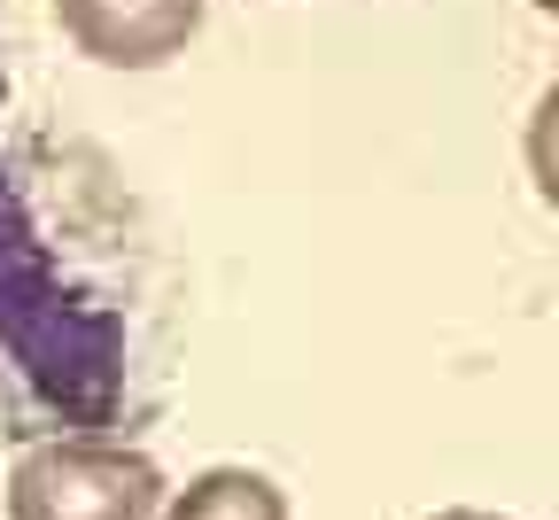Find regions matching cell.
Masks as SVG:
<instances>
[{"mask_svg": "<svg viewBox=\"0 0 559 520\" xmlns=\"http://www.w3.org/2000/svg\"><path fill=\"white\" fill-rule=\"evenodd\" d=\"M428 520H506V512H481V505H443V512H428Z\"/></svg>", "mask_w": 559, "mask_h": 520, "instance_id": "5", "label": "cell"}, {"mask_svg": "<svg viewBox=\"0 0 559 520\" xmlns=\"http://www.w3.org/2000/svg\"><path fill=\"white\" fill-rule=\"evenodd\" d=\"M210 0H55L62 39L102 70H164L202 32Z\"/></svg>", "mask_w": 559, "mask_h": 520, "instance_id": "3", "label": "cell"}, {"mask_svg": "<svg viewBox=\"0 0 559 520\" xmlns=\"http://www.w3.org/2000/svg\"><path fill=\"white\" fill-rule=\"evenodd\" d=\"M156 520H288V489L257 466H202L187 489H164Z\"/></svg>", "mask_w": 559, "mask_h": 520, "instance_id": "4", "label": "cell"}, {"mask_svg": "<svg viewBox=\"0 0 559 520\" xmlns=\"http://www.w3.org/2000/svg\"><path fill=\"white\" fill-rule=\"evenodd\" d=\"M164 466L140 442H32L9 466V520H156Z\"/></svg>", "mask_w": 559, "mask_h": 520, "instance_id": "2", "label": "cell"}, {"mask_svg": "<svg viewBox=\"0 0 559 520\" xmlns=\"http://www.w3.org/2000/svg\"><path fill=\"white\" fill-rule=\"evenodd\" d=\"M171 381V280L86 140L0 147V442H132Z\"/></svg>", "mask_w": 559, "mask_h": 520, "instance_id": "1", "label": "cell"}, {"mask_svg": "<svg viewBox=\"0 0 559 520\" xmlns=\"http://www.w3.org/2000/svg\"><path fill=\"white\" fill-rule=\"evenodd\" d=\"M536 9H551V0H536Z\"/></svg>", "mask_w": 559, "mask_h": 520, "instance_id": "6", "label": "cell"}]
</instances>
